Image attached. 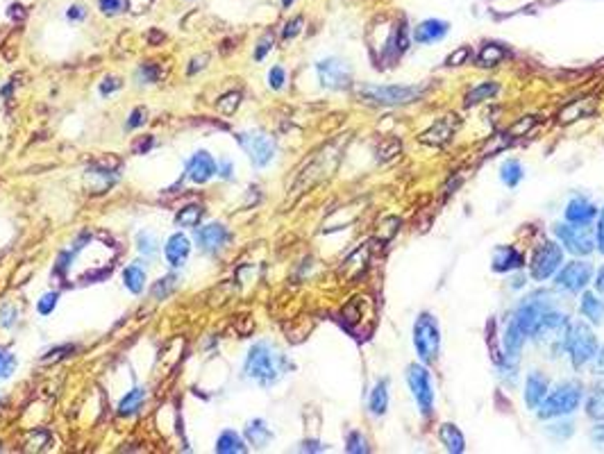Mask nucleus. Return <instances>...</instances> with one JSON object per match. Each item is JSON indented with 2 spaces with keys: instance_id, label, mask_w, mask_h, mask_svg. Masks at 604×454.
Returning <instances> with one entry per match:
<instances>
[{
  "instance_id": "nucleus-1",
  "label": "nucleus",
  "mask_w": 604,
  "mask_h": 454,
  "mask_svg": "<svg viewBox=\"0 0 604 454\" xmlns=\"http://www.w3.org/2000/svg\"><path fill=\"white\" fill-rule=\"evenodd\" d=\"M513 320L520 325L527 338H541L550 332H566L568 327V316L561 311L557 295L545 288L529 293L518 304Z\"/></svg>"
},
{
  "instance_id": "nucleus-2",
  "label": "nucleus",
  "mask_w": 604,
  "mask_h": 454,
  "mask_svg": "<svg viewBox=\"0 0 604 454\" xmlns=\"http://www.w3.org/2000/svg\"><path fill=\"white\" fill-rule=\"evenodd\" d=\"M291 368L289 359L275 348V345L259 341L250 348L248 357H246V366H243V373L248 379L257 382L259 386H268L277 384L284 377V373Z\"/></svg>"
},
{
  "instance_id": "nucleus-3",
  "label": "nucleus",
  "mask_w": 604,
  "mask_h": 454,
  "mask_svg": "<svg viewBox=\"0 0 604 454\" xmlns=\"http://www.w3.org/2000/svg\"><path fill=\"white\" fill-rule=\"evenodd\" d=\"M425 91L427 87L423 85H362L357 89V94L362 96V101L371 105L398 107L416 103Z\"/></svg>"
},
{
  "instance_id": "nucleus-4",
  "label": "nucleus",
  "mask_w": 604,
  "mask_h": 454,
  "mask_svg": "<svg viewBox=\"0 0 604 454\" xmlns=\"http://www.w3.org/2000/svg\"><path fill=\"white\" fill-rule=\"evenodd\" d=\"M584 389L579 382H561L552 393L545 395V400L538 404V418L554 420L561 416H568L582 404Z\"/></svg>"
},
{
  "instance_id": "nucleus-5",
  "label": "nucleus",
  "mask_w": 604,
  "mask_h": 454,
  "mask_svg": "<svg viewBox=\"0 0 604 454\" xmlns=\"http://www.w3.org/2000/svg\"><path fill=\"white\" fill-rule=\"evenodd\" d=\"M563 341H566V350L570 354L575 368L586 366L598 354V338H595L593 329L584 323V320H575L563 332Z\"/></svg>"
},
{
  "instance_id": "nucleus-6",
  "label": "nucleus",
  "mask_w": 604,
  "mask_h": 454,
  "mask_svg": "<svg viewBox=\"0 0 604 454\" xmlns=\"http://www.w3.org/2000/svg\"><path fill=\"white\" fill-rule=\"evenodd\" d=\"M414 345L418 352V359L425 363L436 361L441 350V329L436 318L429 311H423L414 323Z\"/></svg>"
},
{
  "instance_id": "nucleus-7",
  "label": "nucleus",
  "mask_w": 604,
  "mask_h": 454,
  "mask_svg": "<svg viewBox=\"0 0 604 454\" xmlns=\"http://www.w3.org/2000/svg\"><path fill=\"white\" fill-rule=\"evenodd\" d=\"M407 384H409L411 395L416 404H418L420 414L425 418L434 416V386H432V377L429 370L425 368V363H411L407 366Z\"/></svg>"
},
{
  "instance_id": "nucleus-8",
  "label": "nucleus",
  "mask_w": 604,
  "mask_h": 454,
  "mask_svg": "<svg viewBox=\"0 0 604 454\" xmlns=\"http://www.w3.org/2000/svg\"><path fill=\"white\" fill-rule=\"evenodd\" d=\"M554 234L559 236L568 252L577 254V257H589L595 250V232L589 225H577V222H561L554 225Z\"/></svg>"
},
{
  "instance_id": "nucleus-9",
  "label": "nucleus",
  "mask_w": 604,
  "mask_h": 454,
  "mask_svg": "<svg viewBox=\"0 0 604 454\" xmlns=\"http://www.w3.org/2000/svg\"><path fill=\"white\" fill-rule=\"evenodd\" d=\"M561 263H563V250L559 247V243L543 241L534 250L532 261H529V277L536 279V282L550 279L552 275H557Z\"/></svg>"
},
{
  "instance_id": "nucleus-10",
  "label": "nucleus",
  "mask_w": 604,
  "mask_h": 454,
  "mask_svg": "<svg viewBox=\"0 0 604 454\" xmlns=\"http://www.w3.org/2000/svg\"><path fill=\"white\" fill-rule=\"evenodd\" d=\"M236 141H239V146L250 157L252 166H257V168L268 166L277 152L275 139L264 134V132H241V134H236Z\"/></svg>"
},
{
  "instance_id": "nucleus-11",
  "label": "nucleus",
  "mask_w": 604,
  "mask_h": 454,
  "mask_svg": "<svg viewBox=\"0 0 604 454\" xmlns=\"http://www.w3.org/2000/svg\"><path fill=\"white\" fill-rule=\"evenodd\" d=\"M316 73H318V82L325 89L332 91H344L353 85V71L346 62L337 60V57H328V60H321L316 64Z\"/></svg>"
},
{
  "instance_id": "nucleus-12",
  "label": "nucleus",
  "mask_w": 604,
  "mask_h": 454,
  "mask_svg": "<svg viewBox=\"0 0 604 454\" xmlns=\"http://www.w3.org/2000/svg\"><path fill=\"white\" fill-rule=\"evenodd\" d=\"M593 279V266L589 261H570L568 266H563L557 270V284L561 291L568 293H582L589 282Z\"/></svg>"
},
{
  "instance_id": "nucleus-13",
  "label": "nucleus",
  "mask_w": 604,
  "mask_h": 454,
  "mask_svg": "<svg viewBox=\"0 0 604 454\" xmlns=\"http://www.w3.org/2000/svg\"><path fill=\"white\" fill-rule=\"evenodd\" d=\"M216 173H218V164L207 150H198L189 159V164H186V177L195 182V184H205Z\"/></svg>"
},
{
  "instance_id": "nucleus-14",
  "label": "nucleus",
  "mask_w": 604,
  "mask_h": 454,
  "mask_svg": "<svg viewBox=\"0 0 604 454\" xmlns=\"http://www.w3.org/2000/svg\"><path fill=\"white\" fill-rule=\"evenodd\" d=\"M227 241H230V232H227V227L220 225V222H209V225L200 227L198 232H195V243L207 252L220 250Z\"/></svg>"
},
{
  "instance_id": "nucleus-15",
  "label": "nucleus",
  "mask_w": 604,
  "mask_h": 454,
  "mask_svg": "<svg viewBox=\"0 0 604 454\" xmlns=\"http://www.w3.org/2000/svg\"><path fill=\"white\" fill-rule=\"evenodd\" d=\"M568 222H577V225H591V222L598 218V207L584 195H575L573 200L566 204V211H563Z\"/></svg>"
},
{
  "instance_id": "nucleus-16",
  "label": "nucleus",
  "mask_w": 604,
  "mask_h": 454,
  "mask_svg": "<svg viewBox=\"0 0 604 454\" xmlns=\"http://www.w3.org/2000/svg\"><path fill=\"white\" fill-rule=\"evenodd\" d=\"M447 32H450V23L447 21L427 19V21H420L418 26L414 28V41L420 46H429V44H436V41L443 39Z\"/></svg>"
},
{
  "instance_id": "nucleus-17",
  "label": "nucleus",
  "mask_w": 604,
  "mask_h": 454,
  "mask_svg": "<svg viewBox=\"0 0 604 454\" xmlns=\"http://www.w3.org/2000/svg\"><path fill=\"white\" fill-rule=\"evenodd\" d=\"M550 393V384L541 373H532L525 382V404L527 409H538V404Z\"/></svg>"
},
{
  "instance_id": "nucleus-18",
  "label": "nucleus",
  "mask_w": 604,
  "mask_h": 454,
  "mask_svg": "<svg viewBox=\"0 0 604 454\" xmlns=\"http://www.w3.org/2000/svg\"><path fill=\"white\" fill-rule=\"evenodd\" d=\"M525 259L522 254L516 250L513 245H500L497 250L493 252V270L495 272H509V270H518Z\"/></svg>"
},
{
  "instance_id": "nucleus-19",
  "label": "nucleus",
  "mask_w": 604,
  "mask_h": 454,
  "mask_svg": "<svg viewBox=\"0 0 604 454\" xmlns=\"http://www.w3.org/2000/svg\"><path fill=\"white\" fill-rule=\"evenodd\" d=\"M164 252H166V259H168L170 266H173V268L182 266V263L186 261V257H189V252H191L189 238H186L184 234H173L166 241Z\"/></svg>"
},
{
  "instance_id": "nucleus-20",
  "label": "nucleus",
  "mask_w": 604,
  "mask_h": 454,
  "mask_svg": "<svg viewBox=\"0 0 604 454\" xmlns=\"http://www.w3.org/2000/svg\"><path fill=\"white\" fill-rule=\"evenodd\" d=\"M447 119H450V116H447ZM447 119L436 121L429 130L423 132L420 141L423 143H429V146H443L447 139L452 137V132H454V121H447Z\"/></svg>"
},
{
  "instance_id": "nucleus-21",
  "label": "nucleus",
  "mask_w": 604,
  "mask_h": 454,
  "mask_svg": "<svg viewBox=\"0 0 604 454\" xmlns=\"http://www.w3.org/2000/svg\"><path fill=\"white\" fill-rule=\"evenodd\" d=\"M509 55V48L504 44H497V41H488L479 48L477 53V64L484 66V69H491V66H497L504 57Z\"/></svg>"
},
{
  "instance_id": "nucleus-22",
  "label": "nucleus",
  "mask_w": 604,
  "mask_h": 454,
  "mask_svg": "<svg viewBox=\"0 0 604 454\" xmlns=\"http://www.w3.org/2000/svg\"><path fill=\"white\" fill-rule=\"evenodd\" d=\"M438 439L445 445V450L452 454H461L466 450V439L459 432V427H454L452 423H443L438 427Z\"/></svg>"
},
{
  "instance_id": "nucleus-23",
  "label": "nucleus",
  "mask_w": 604,
  "mask_h": 454,
  "mask_svg": "<svg viewBox=\"0 0 604 454\" xmlns=\"http://www.w3.org/2000/svg\"><path fill=\"white\" fill-rule=\"evenodd\" d=\"M368 409L373 416H384L389 409V379L382 377L378 384L373 386L371 398H368Z\"/></svg>"
},
{
  "instance_id": "nucleus-24",
  "label": "nucleus",
  "mask_w": 604,
  "mask_h": 454,
  "mask_svg": "<svg viewBox=\"0 0 604 454\" xmlns=\"http://www.w3.org/2000/svg\"><path fill=\"white\" fill-rule=\"evenodd\" d=\"M579 309H582V313L591 320L593 325H602L604 323V302L595 293L586 291L582 295V302H579Z\"/></svg>"
},
{
  "instance_id": "nucleus-25",
  "label": "nucleus",
  "mask_w": 604,
  "mask_h": 454,
  "mask_svg": "<svg viewBox=\"0 0 604 454\" xmlns=\"http://www.w3.org/2000/svg\"><path fill=\"white\" fill-rule=\"evenodd\" d=\"M246 450H248L246 443H243L241 436L234 434L232 429H225L216 441V452H220V454H243Z\"/></svg>"
},
{
  "instance_id": "nucleus-26",
  "label": "nucleus",
  "mask_w": 604,
  "mask_h": 454,
  "mask_svg": "<svg viewBox=\"0 0 604 454\" xmlns=\"http://www.w3.org/2000/svg\"><path fill=\"white\" fill-rule=\"evenodd\" d=\"M522 177H525V168H522V164L518 159H507L500 166V180L504 182V186L509 189H516Z\"/></svg>"
},
{
  "instance_id": "nucleus-27",
  "label": "nucleus",
  "mask_w": 604,
  "mask_h": 454,
  "mask_svg": "<svg viewBox=\"0 0 604 454\" xmlns=\"http://www.w3.org/2000/svg\"><path fill=\"white\" fill-rule=\"evenodd\" d=\"M246 436H248V441L255 445V448H264V445L273 439V432L268 429V425L264 423V420L257 418V420H252V423H248Z\"/></svg>"
},
{
  "instance_id": "nucleus-28",
  "label": "nucleus",
  "mask_w": 604,
  "mask_h": 454,
  "mask_svg": "<svg viewBox=\"0 0 604 454\" xmlns=\"http://www.w3.org/2000/svg\"><path fill=\"white\" fill-rule=\"evenodd\" d=\"M586 416L604 423V382L595 386L586 400Z\"/></svg>"
},
{
  "instance_id": "nucleus-29",
  "label": "nucleus",
  "mask_w": 604,
  "mask_h": 454,
  "mask_svg": "<svg viewBox=\"0 0 604 454\" xmlns=\"http://www.w3.org/2000/svg\"><path fill=\"white\" fill-rule=\"evenodd\" d=\"M497 91H500V87H497L495 82H481V85L472 87L466 94V105L472 107V105H479L484 101H491L493 96H497Z\"/></svg>"
},
{
  "instance_id": "nucleus-30",
  "label": "nucleus",
  "mask_w": 604,
  "mask_h": 454,
  "mask_svg": "<svg viewBox=\"0 0 604 454\" xmlns=\"http://www.w3.org/2000/svg\"><path fill=\"white\" fill-rule=\"evenodd\" d=\"M143 400H145V389H143V386H134V389L130 391L123 400H121V404H118V414H121V416H132L134 411L143 404Z\"/></svg>"
},
{
  "instance_id": "nucleus-31",
  "label": "nucleus",
  "mask_w": 604,
  "mask_h": 454,
  "mask_svg": "<svg viewBox=\"0 0 604 454\" xmlns=\"http://www.w3.org/2000/svg\"><path fill=\"white\" fill-rule=\"evenodd\" d=\"M123 282L132 293H141L145 284V270L139 268L136 263H132V266H127L123 270Z\"/></svg>"
},
{
  "instance_id": "nucleus-32",
  "label": "nucleus",
  "mask_w": 604,
  "mask_h": 454,
  "mask_svg": "<svg viewBox=\"0 0 604 454\" xmlns=\"http://www.w3.org/2000/svg\"><path fill=\"white\" fill-rule=\"evenodd\" d=\"M202 213H205V209H202L200 204H189V207L179 209V213L175 216V222L179 227H195L200 222Z\"/></svg>"
},
{
  "instance_id": "nucleus-33",
  "label": "nucleus",
  "mask_w": 604,
  "mask_h": 454,
  "mask_svg": "<svg viewBox=\"0 0 604 454\" xmlns=\"http://www.w3.org/2000/svg\"><path fill=\"white\" fill-rule=\"evenodd\" d=\"M177 282H179V277H177V275H166V277H161V279H157V282H154V286L150 288V295H152L154 300H164V298H168V295L177 288Z\"/></svg>"
},
{
  "instance_id": "nucleus-34",
  "label": "nucleus",
  "mask_w": 604,
  "mask_h": 454,
  "mask_svg": "<svg viewBox=\"0 0 604 454\" xmlns=\"http://www.w3.org/2000/svg\"><path fill=\"white\" fill-rule=\"evenodd\" d=\"M159 243H157V238H154V234H150V232H139V236H136V247H139V252L143 254V257H154V254H157V247Z\"/></svg>"
},
{
  "instance_id": "nucleus-35",
  "label": "nucleus",
  "mask_w": 604,
  "mask_h": 454,
  "mask_svg": "<svg viewBox=\"0 0 604 454\" xmlns=\"http://www.w3.org/2000/svg\"><path fill=\"white\" fill-rule=\"evenodd\" d=\"M346 450L353 452V454H366L371 448H368V441H366L364 434L359 432H350L348 439H346Z\"/></svg>"
},
{
  "instance_id": "nucleus-36",
  "label": "nucleus",
  "mask_w": 604,
  "mask_h": 454,
  "mask_svg": "<svg viewBox=\"0 0 604 454\" xmlns=\"http://www.w3.org/2000/svg\"><path fill=\"white\" fill-rule=\"evenodd\" d=\"M159 76H161L159 66L143 64V66H139V71H136V82H141V85H154V82L159 80Z\"/></svg>"
},
{
  "instance_id": "nucleus-37",
  "label": "nucleus",
  "mask_w": 604,
  "mask_h": 454,
  "mask_svg": "<svg viewBox=\"0 0 604 454\" xmlns=\"http://www.w3.org/2000/svg\"><path fill=\"white\" fill-rule=\"evenodd\" d=\"M127 7H130L127 0H98V10L107 16L123 14V12H127Z\"/></svg>"
},
{
  "instance_id": "nucleus-38",
  "label": "nucleus",
  "mask_w": 604,
  "mask_h": 454,
  "mask_svg": "<svg viewBox=\"0 0 604 454\" xmlns=\"http://www.w3.org/2000/svg\"><path fill=\"white\" fill-rule=\"evenodd\" d=\"M239 103H241V94H239V91H232V94H225L223 98H220V101L216 103V107H218L220 114L230 116V114H234L236 107H239Z\"/></svg>"
},
{
  "instance_id": "nucleus-39",
  "label": "nucleus",
  "mask_w": 604,
  "mask_h": 454,
  "mask_svg": "<svg viewBox=\"0 0 604 454\" xmlns=\"http://www.w3.org/2000/svg\"><path fill=\"white\" fill-rule=\"evenodd\" d=\"M586 114V101H575L573 105H568L566 110H563L561 114H559V119L563 121V123H568V121H577V119H582Z\"/></svg>"
},
{
  "instance_id": "nucleus-40",
  "label": "nucleus",
  "mask_w": 604,
  "mask_h": 454,
  "mask_svg": "<svg viewBox=\"0 0 604 454\" xmlns=\"http://www.w3.org/2000/svg\"><path fill=\"white\" fill-rule=\"evenodd\" d=\"M16 368V357L5 348H0V379H7Z\"/></svg>"
},
{
  "instance_id": "nucleus-41",
  "label": "nucleus",
  "mask_w": 604,
  "mask_h": 454,
  "mask_svg": "<svg viewBox=\"0 0 604 454\" xmlns=\"http://www.w3.org/2000/svg\"><path fill=\"white\" fill-rule=\"evenodd\" d=\"M71 352H76V345H60V348L46 352V357H42L39 361H42V363H57V361L66 359Z\"/></svg>"
},
{
  "instance_id": "nucleus-42",
  "label": "nucleus",
  "mask_w": 604,
  "mask_h": 454,
  "mask_svg": "<svg viewBox=\"0 0 604 454\" xmlns=\"http://www.w3.org/2000/svg\"><path fill=\"white\" fill-rule=\"evenodd\" d=\"M16 320H19V309L14 304H5L0 309V327H14Z\"/></svg>"
},
{
  "instance_id": "nucleus-43",
  "label": "nucleus",
  "mask_w": 604,
  "mask_h": 454,
  "mask_svg": "<svg viewBox=\"0 0 604 454\" xmlns=\"http://www.w3.org/2000/svg\"><path fill=\"white\" fill-rule=\"evenodd\" d=\"M284 82H287V71H284L282 66H273L271 73H268V85H271V89L280 91L284 87Z\"/></svg>"
},
{
  "instance_id": "nucleus-44",
  "label": "nucleus",
  "mask_w": 604,
  "mask_h": 454,
  "mask_svg": "<svg viewBox=\"0 0 604 454\" xmlns=\"http://www.w3.org/2000/svg\"><path fill=\"white\" fill-rule=\"evenodd\" d=\"M57 298H60L57 293H46V295H42V300H39V304H37L39 313H42V316H48V313H53L55 304H57Z\"/></svg>"
},
{
  "instance_id": "nucleus-45",
  "label": "nucleus",
  "mask_w": 604,
  "mask_h": 454,
  "mask_svg": "<svg viewBox=\"0 0 604 454\" xmlns=\"http://www.w3.org/2000/svg\"><path fill=\"white\" fill-rule=\"evenodd\" d=\"M468 57H470V48H468V46H461L459 51H454L450 57H447L445 64H447V66H461V64H466Z\"/></svg>"
},
{
  "instance_id": "nucleus-46",
  "label": "nucleus",
  "mask_w": 604,
  "mask_h": 454,
  "mask_svg": "<svg viewBox=\"0 0 604 454\" xmlns=\"http://www.w3.org/2000/svg\"><path fill=\"white\" fill-rule=\"evenodd\" d=\"M271 48H273V35H271V32H268V35H264V39H261L259 44H257L255 60L261 62V60H264V57L268 55V51H271Z\"/></svg>"
},
{
  "instance_id": "nucleus-47",
  "label": "nucleus",
  "mask_w": 604,
  "mask_h": 454,
  "mask_svg": "<svg viewBox=\"0 0 604 454\" xmlns=\"http://www.w3.org/2000/svg\"><path fill=\"white\" fill-rule=\"evenodd\" d=\"M538 119L536 116H522V121L518 123L516 128H511V137H520V134H527L529 128H534V123Z\"/></svg>"
},
{
  "instance_id": "nucleus-48",
  "label": "nucleus",
  "mask_w": 604,
  "mask_h": 454,
  "mask_svg": "<svg viewBox=\"0 0 604 454\" xmlns=\"http://www.w3.org/2000/svg\"><path fill=\"white\" fill-rule=\"evenodd\" d=\"M143 123H145V110H141V107H139V110H134L132 114H130L127 128L130 130H136L139 125H143Z\"/></svg>"
},
{
  "instance_id": "nucleus-49",
  "label": "nucleus",
  "mask_w": 604,
  "mask_h": 454,
  "mask_svg": "<svg viewBox=\"0 0 604 454\" xmlns=\"http://www.w3.org/2000/svg\"><path fill=\"white\" fill-rule=\"evenodd\" d=\"M595 245H598V250L604 254V209L600 211L598 229H595Z\"/></svg>"
},
{
  "instance_id": "nucleus-50",
  "label": "nucleus",
  "mask_w": 604,
  "mask_h": 454,
  "mask_svg": "<svg viewBox=\"0 0 604 454\" xmlns=\"http://www.w3.org/2000/svg\"><path fill=\"white\" fill-rule=\"evenodd\" d=\"M300 30H302V19L298 16V19H293L291 23H287V28H284L282 37H284V39H293Z\"/></svg>"
},
{
  "instance_id": "nucleus-51",
  "label": "nucleus",
  "mask_w": 604,
  "mask_h": 454,
  "mask_svg": "<svg viewBox=\"0 0 604 454\" xmlns=\"http://www.w3.org/2000/svg\"><path fill=\"white\" fill-rule=\"evenodd\" d=\"M116 89H121V80L118 78H105L103 85H100V94L109 96L112 91H116Z\"/></svg>"
},
{
  "instance_id": "nucleus-52",
  "label": "nucleus",
  "mask_w": 604,
  "mask_h": 454,
  "mask_svg": "<svg viewBox=\"0 0 604 454\" xmlns=\"http://www.w3.org/2000/svg\"><path fill=\"white\" fill-rule=\"evenodd\" d=\"M85 16H87V10H85L82 5H73L71 10L66 12V19L69 21H82Z\"/></svg>"
},
{
  "instance_id": "nucleus-53",
  "label": "nucleus",
  "mask_w": 604,
  "mask_h": 454,
  "mask_svg": "<svg viewBox=\"0 0 604 454\" xmlns=\"http://www.w3.org/2000/svg\"><path fill=\"white\" fill-rule=\"evenodd\" d=\"M205 62H209V57H207V55H200V57H195V60H191L189 76H193L195 71H202V69H205Z\"/></svg>"
},
{
  "instance_id": "nucleus-54",
  "label": "nucleus",
  "mask_w": 604,
  "mask_h": 454,
  "mask_svg": "<svg viewBox=\"0 0 604 454\" xmlns=\"http://www.w3.org/2000/svg\"><path fill=\"white\" fill-rule=\"evenodd\" d=\"M591 439L598 443V445H604V423L602 425H598V427H593V432H591Z\"/></svg>"
},
{
  "instance_id": "nucleus-55",
  "label": "nucleus",
  "mask_w": 604,
  "mask_h": 454,
  "mask_svg": "<svg viewBox=\"0 0 604 454\" xmlns=\"http://www.w3.org/2000/svg\"><path fill=\"white\" fill-rule=\"evenodd\" d=\"M593 361H595V373H598V375H604V348H602L598 354H595V359H593Z\"/></svg>"
},
{
  "instance_id": "nucleus-56",
  "label": "nucleus",
  "mask_w": 604,
  "mask_h": 454,
  "mask_svg": "<svg viewBox=\"0 0 604 454\" xmlns=\"http://www.w3.org/2000/svg\"><path fill=\"white\" fill-rule=\"evenodd\" d=\"M10 19H14V21H16V19H19V21L26 19V12H23V7H21V5H12V7H10Z\"/></svg>"
},
{
  "instance_id": "nucleus-57",
  "label": "nucleus",
  "mask_w": 604,
  "mask_h": 454,
  "mask_svg": "<svg viewBox=\"0 0 604 454\" xmlns=\"http://www.w3.org/2000/svg\"><path fill=\"white\" fill-rule=\"evenodd\" d=\"M218 173H220V177L230 180V177H232V164H230V161H223V164H220Z\"/></svg>"
},
{
  "instance_id": "nucleus-58",
  "label": "nucleus",
  "mask_w": 604,
  "mask_h": 454,
  "mask_svg": "<svg viewBox=\"0 0 604 454\" xmlns=\"http://www.w3.org/2000/svg\"><path fill=\"white\" fill-rule=\"evenodd\" d=\"M150 146H152V139L148 137V139H145V143H143V141H139V143L134 146V152H148V150H150Z\"/></svg>"
},
{
  "instance_id": "nucleus-59",
  "label": "nucleus",
  "mask_w": 604,
  "mask_h": 454,
  "mask_svg": "<svg viewBox=\"0 0 604 454\" xmlns=\"http://www.w3.org/2000/svg\"><path fill=\"white\" fill-rule=\"evenodd\" d=\"M595 288H598L600 293H604V268H600V272H598V279H595Z\"/></svg>"
},
{
  "instance_id": "nucleus-60",
  "label": "nucleus",
  "mask_w": 604,
  "mask_h": 454,
  "mask_svg": "<svg viewBox=\"0 0 604 454\" xmlns=\"http://www.w3.org/2000/svg\"><path fill=\"white\" fill-rule=\"evenodd\" d=\"M316 445H318V443H305V448H302V450H314V452H321L323 448H316Z\"/></svg>"
},
{
  "instance_id": "nucleus-61",
  "label": "nucleus",
  "mask_w": 604,
  "mask_h": 454,
  "mask_svg": "<svg viewBox=\"0 0 604 454\" xmlns=\"http://www.w3.org/2000/svg\"><path fill=\"white\" fill-rule=\"evenodd\" d=\"M291 3H293V0H282V5H284V7H289Z\"/></svg>"
}]
</instances>
